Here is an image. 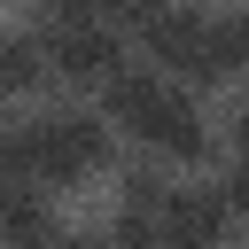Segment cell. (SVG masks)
<instances>
[{"mask_svg":"<svg viewBox=\"0 0 249 249\" xmlns=\"http://www.w3.org/2000/svg\"><path fill=\"white\" fill-rule=\"evenodd\" d=\"M156 93H163V70H148V62H124V70L101 86V117H109L117 132H140V117L156 109Z\"/></svg>","mask_w":249,"mask_h":249,"instance_id":"obj_8","label":"cell"},{"mask_svg":"<svg viewBox=\"0 0 249 249\" xmlns=\"http://www.w3.org/2000/svg\"><path fill=\"white\" fill-rule=\"evenodd\" d=\"M218 187H226V210H233V226L249 233V163H233V171H226Z\"/></svg>","mask_w":249,"mask_h":249,"instance_id":"obj_9","label":"cell"},{"mask_svg":"<svg viewBox=\"0 0 249 249\" xmlns=\"http://www.w3.org/2000/svg\"><path fill=\"white\" fill-rule=\"evenodd\" d=\"M39 31L54 47V78H70V86H93L101 93L124 70V23L101 16V8H47Z\"/></svg>","mask_w":249,"mask_h":249,"instance_id":"obj_2","label":"cell"},{"mask_svg":"<svg viewBox=\"0 0 249 249\" xmlns=\"http://www.w3.org/2000/svg\"><path fill=\"white\" fill-rule=\"evenodd\" d=\"M62 249H117V233L101 226V233H62Z\"/></svg>","mask_w":249,"mask_h":249,"instance_id":"obj_11","label":"cell"},{"mask_svg":"<svg viewBox=\"0 0 249 249\" xmlns=\"http://www.w3.org/2000/svg\"><path fill=\"white\" fill-rule=\"evenodd\" d=\"M226 140H233V163H249V101L226 117Z\"/></svg>","mask_w":249,"mask_h":249,"instance_id":"obj_10","label":"cell"},{"mask_svg":"<svg viewBox=\"0 0 249 249\" xmlns=\"http://www.w3.org/2000/svg\"><path fill=\"white\" fill-rule=\"evenodd\" d=\"M156 163H202L210 156V117H202V101H195V86H179V78H163V93H156V109L140 117V132H132Z\"/></svg>","mask_w":249,"mask_h":249,"instance_id":"obj_3","label":"cell"},{"mask_svg":"<svg viewBox=\"0 0 249 249\" xmlns=\"http://www.w3.org/2000/svg\"><path fill=\"white\" fill-rule=\"evenodd\" d=\"M226 233H233V210H226L218 179L171 187V202H163V249H226Z\"/></svg>","mask_w":249,"mask_h":249,"instance_id":"obj_4","label":"cell"},{"mask_svg":"<svg viewBox=\"0 0 249 249\" xmlns=\"http://www.w3.org/2000/svg\"><path fill=\"white\" fill-rule=\"evenodd\" d=\"M31 163L39 187H86L117 163V124L101 109H47L31 117Z\"/></svg>","mask_w":249,"mask_h":249,"instance_id":"obj_1","label":"cell"},{"mask_svg":"<svg viewBox=\"0 0 249 249\" xmlns=\"http://www.w3.org/2000/svg\"><path fill=\"white\" fill-rule=\"evenodd\" d=\"M241 62H249V8H226V16H210V31H202L195 86H226Z\"/></svg>","mask_w":249,"mask_h":249,"instance_id":"obj_7","label":"cell"},{"mask_svg":"<svg viewBox=\"0 0 249 249\" xmlns=\"http://www.w3.org/2000/svg\"><path fill=\"white\" fill-rule=\"evenodd\" d=\"M54 78V47L39 23H0V101L8 93H39Z\"/></svg>","mask_w":249,"mask_h":249,"instance_id":"obj_5","label":"cell"},{"mask_svg":"<svg viewBox=\"0 0 249 249\" xmlns=\"http://www.w3.org/2000/svg\"><path fill=\"white\" fill-rule=\"evenodd\" d=\"M0 249H62L47 187H8L0 195Z\"/></svg>","mask_w":249,"mask_h":249,"instance_id":"obj_6","label":"cell"}]
</instances>
